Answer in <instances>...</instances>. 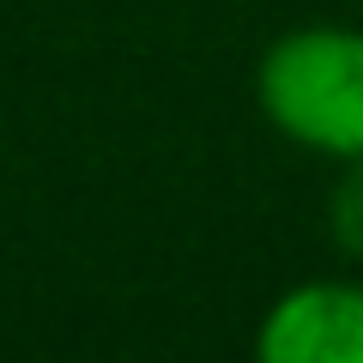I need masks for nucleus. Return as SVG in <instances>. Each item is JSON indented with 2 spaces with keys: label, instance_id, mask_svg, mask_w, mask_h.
<instances>
[{
  "label": "nucleus",
  "instance_id": "nucleus-1",
  "mask_svg": "<svg viewBox=\"0 0 363 363\" xmlns=\"http://www.w3.org/2000/svg\"><path fill=\"white\" fill-rule=\"evenodd\" d=\"M255 104L291 145L321 157H363V30L297 25L272 37L255 67Z\"/></svg>",
  "mask_w": 363,
  "mask_h": 363
},
{
  "label": "nucleus",
  "instance_id": "nucleus-2",
  "mask_svg": "<svg viewBox=\"0 0 363 363\" xmlns=\"http://www.w3.org/2000/svg\"><path fill=\"white\" fill-rule=\"evenodd\" d=\"M255 351L267 363H363V285L309 279L272 297Z\"/></svg>",
  "mask_w": 363,
  "mask_h": 363
},
{
  "label": "nucleus",
  "instance_id": "nucleus-3",
  "mask_svg": "<svg viewBox=\"0 0 363 363\" xmlns=\"http://www.w3.org/2000/svg\"><path fill=\"white\" fill-rule=\"evenodd\" d=\"M333 236L345 255H363V157H351L345 182L333 188Z\"/></svg>",
  "mask_w": 363,
  "mask_h": 363
}]
</instances>
